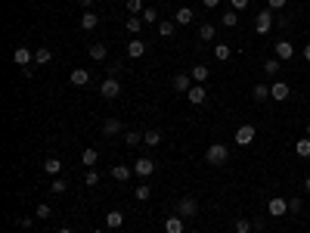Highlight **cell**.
Segmentation results:
<instances>
[{
    "label": "cell",
    "instance_id": "cell-52",
    "mask_svg": "<svg viewBox=\"0 0 310 233\" xmlns=\"http://www.w3.org/2000/svg\"><path fill=\"white\" fill-rule=\"evenodd\" d=\"M59 233H75V230L72 227H59Z\"/></svg>",
    "mask_w": 310,
    "mask_h": 233
},
{
    "label": "cell",
    "instance_id": "cell-21",
    "mask_svg": "<svg viewBox=\"0 0 310 233\" xmlns=\"http://www.w3.org/2000/svg\"><path fill=\"white\" fill-rule=\"evenodd\" d=\"M251 100H255V103H267L270 100V87L267 84H255V87H251Z\"/></svg>",
    "mask_w": 310,
    "mask_h": 233
},
{
    "label": "cell",
    "instance_id": "cell-44",
    "mask_svg": "<svg viewBox=\"0 0 310 233\" xmlns=\"http://www.w3.org/2000/svg\"><path fill=\"white\" fill-rule=\"evenodd\" d=\"M31 224H34V218H28V215H19L16 218V227H22V230H31Z\"/></svg>",
    "mask_w": 310,
    "mask_h": 233
},
{
    "label": "cell",
    "instance_id": "cell-7",
    "mask_svg": "<svg viewBox=\"0 0 310 233\" xmlns=\"http://www.w3.org/2000/svg\"><path fill=\"white\" fill-rule=\"evenodd\" d=\"M177 215L180 218H196L199 215V202L192 199V196H183V199L177 202Z\"/></svg>",
    "mask_w": 310,
    "mask_h": 233
},
{
    "label": "cell",
    "instance_id": "cell-53",
    "mask_svg": "<svg viewBox=\"0 0 310 233\" xmlns=\"http://www.w3.org/2000/svg\"><path fill=\"white\" fill-rule=\"evenodd\" d=\"M307 137H310V121H307Z\"/></svg>",
    "mask_w": 310,
    "mask_h": 233
},
{
    "label": "cell",
    "instance_id": "cell-17",
    "mask_svg": "<svg viewBox=\"0 0 310 233\" xmlns=\"http://www.w3.org/2000/svg\"><path fill=\"white\" fill-rule=\"evenodd\" d=\"M102 134L106 137H118L121 134V118H106L102 121Z\"/></svg>",
    "mask_w": 310,
    "mask_h": 233
},
{
    "label": "cell",
    "instance_id": "cell-39",
    "mask_svg": "<svg viewBox=\"0 0 310 233\" xmlns=\"http://www.w3.org/2000/svg\"><path fill=\"white\" fill-rule=\"evenodd\" d=\"M264 72H267L270 78H276L279 75V59H267V62H264Z\"/></svg>",
    "mask_w": 310,
    "mask_h": 233
},
{
    "label": "cell",
    "instance_id": "cell-51",
    "mask_svg": "<svg viewBox=\"0 0 310 233\" xmlns=\"http://www.w3.org/2000/svg\"><path fill=\"white\" fill-rule=\"evenodd\" d=\"M78 3H81V6H87V9H90V6H93V0H78Z\"/></svg>",
    "mask_w": 310,
    "mask_h": 233
},
{
    "label": "cell",
    "instance_id": "cell-36",
    "mask_svg": "<svg viewBox=\"0 0 310 233\" xmlns=\"http://www.w3.org/2000/svg\"><path fill=\"white\" fill-rule=\"evenodd\" d=\"M124 143H128V146H140L143 143V134L140 131H128V134H124Z\"/></svg>",
    "mask_w": 310,
    "mask_h": 233
},
{
    "label": "cell",
    "instance_id": "cell-14",
    "mask_svg": "<svg viewBox=\"0 0 310 233\" xmlns=\"http://www.w3.org/2000/svg\"><path fill=\"white\" fill-rule=\"evenodd\" d=\"M68 81H72L75 87H84V84H90V72H87V68H72Z\"/></svg>",
    "mask_w": 310,
    "mask_h": 233
},
{
    "label": "cell",
    "instance_id": "cell-49",
    "mask_svg": "<svg viewBox=\"0 0 310 233\" xmlns=\"http://www.w3.org/2000/svg\"><path fill=\"white\" fill-rule=\"evenodd\" d=\"M304 59L310 62V44H304Z\"/></svg>",
    "mask_w": 310,
    "mask_h": 233
},
{
    "label": "cell",
    "instance_id": "cell-47",
    "mask_svg": "<svg viewBox=\"0 0 310 233\" xmlns=\"http://www.w3.org/2000/svg\"><path fill=\"white\" fill-rule=\"evenodd\" d=\"M251 224H255V233H261V230H264V218H255Z\"/></svg>",
    "mask_w": 310,
    "mask_h": 233
},
{
    "label": "cell",
    "instance_id": "cell-29",
    "mask_svg": "<svg viewBox=\"0 0 310 233\" xmlns=\"http://www.w3.org/2000/svg\"><path fill=\"white\" fill-rule=\"evenodd\" d=\"M121 224H124V215H121V212H109V215H106V227H109V230H118Z\"/></svg>",
    "mask_w": 310,
    "mask_h": 233
},
{
    "label": "cell",
    "instance_id": "cell-3",
    "mask_svg": "<svg viewBox=\"0 0 310 233\" xmlns=\"http://www.w3.org/2000/svg\"><path fill=\"white\" fill-rule=\"evenodd\" d=\"M99 93H102L106 100H118V97H121V81L109 75V78H106V81L99 84Z\"/></svg>",
    "mask_w": 310,
    "mask_h": 233
},
{
    "label": "cell",
    "instance_id": "cell-35",
    "mask_svg": "<svg viewBox=\"0 0 310 233\" xmlns=\"http://www.w3.org/2000/svg\"><path fill=\"white\" fill-rule=\"evenodd\" d=\"M236 233H251V230H255V224H251V221L248 218H236Z\"/></svg>",
    "mask_w": 310,
    "mask_h": 233
},
{
    "label": "cell",
    "instance_id": "cell-30",
    "mask_svg": "<svg viewBox=\"0 0 310 233\" xmlns=\"http://www.w3.org/2000/svg\"><path fill=\"white\" fill-rule=\"evenodd\" d=\"M81 162H84V165H87V168H93V165H96V162H99V153H96V149H93V146H90V149H84V153H81Z\"/></svg>",
    "mask_w": 310,
    "mask_h": 233
},
{
    "label": "cell",
    "instance_id": "cell-31",
    "mask_svg": "<svg viewBox=\"0 0 310 233\" xmlns=\"http://www.w3.org/2000/svg\"><path fill=\"white\" fill-rule=\"evenodd\" d=\"M295 153L301 156V159H307V156H310V137H301V140H295Z\"/></svg>",
    "mask_w": 310,
    "mask_h": 233
},
{
    "label": "cell",
    "instance_id": "cell-20",
    "mask_svg": "<svg viewBox=\"0 0 310 233\" xmlns=\"http://www.w3.org/2000/svg\"><path fill=\"white\" fill-rule=\"evenodd\" d=\"M183 221H186V218H180V215L165 218V233H183Z\"/></svg>",
    "mask_w": 310,
    "mask_h": 233
},
{
    "label": "cell",
    "instance_id": "cell-23",
    "mask_svg": "<svg viewBox=\"0 0 310 233\" xmlns=\"http://www.w3.org/2000/svg\"><path fill=\"white\" fill-rule=\"evenodd\" d=\"M158 34H162V38H174V34H177V22L162 19V22H158Z\"/></svg>",
    "mask_w": 310,
    "mask_h": 233
},
{
    "label": "cell",
    "instance_id": "cell-16",
    "mask_svg": "<svg viewBox=\"0 0 310 233\" xmlns=\"http://www.w3.org/2000/svg\"><path fill=\"white\" fill-rule=\"evenodd\" d=\"M143 146H162V131H158V127H149V131L143 134Z\"/></svg>",
    "mask_w": 310,
    "mask_h": 233
},
{
    "label": "cell",
    "instance_id": "cell-18",
    "mask_svg": "<svg viewBox=\"0 0 310 233\" xmlns=\"http://www.w3.org/2000/svg\"><path fill=\"white\" fill-rule=\"evenodd\" d=\"M47 62H53V50L50 47H38L34 50V65H47Z\"/></svg>",
    "mask_w": 310,
    "mask_h": 233
},
{
    "label": "cell",
    "instance_id": "cell-28",
    "mask_svg": "<svg viewBox=\"0 0 310 233\" xmlns=\"http://www.w3.org/2000/svg\"><path fill=\"white\" fill-rule=\"evenodd\" d=\"M208 65H192V81H196V84H205V81H208Z\"/></svg>",
    "mask_w": 310,
    "mask_h": 233
},
{
    "label": "cell",
    "instance_id": "cell-41",
    "mask_svg": "<svg viewBox=\"0 0 310 233\" xmlns=\"http://www.w3.org/2000/svg\"><path fill=\"white\" fill-rule=\"evenodd\" d=\"M301 208H304V202L298 199V196H292L289 199V215H301Z\"/></svg>",
    "mask_w": 310,
    "mask_h": 233
},
{
    "label": "cell",
    "instance_id": "cell-26",
    "mask_svg": "<svg viewBox=\"0 0 310 233\" xmlns=\"http://www.w3.org/2000/svg\"><path fill=\"white\" fill-rule=\"evenodd\" d=\"M143 53H146V41H131L128 44V56L131 59H140Z\"/></svg>",
    "mask_w": 310,
    "mask_h": 233
},
{
    "label": "cell",
    "instance_id": "cell-1",
    "mask_svg": "<svg viewBox=\"0 0 310 233\" xmlns=\"http://www.w3.org/2000/svg\"><path fill=\"white\" fill-rule=\"evenodd\" d=\"M226 159H229V149H226L223 143H211L208 149H205V162H208L211 168H221V165H226Z\"/></svg>",
    "mask_w": 310,
    "mask_h": 233
},
{
    "label": "cell",
    "instance_id": "cell-54",
    "mask_svg": "<svg viewBox=\"0 0 310 233\" xmlns=\"http://www.w3.org/2000/svg\"><path fill=\"white\" fill-rule=\"evenodd\" d=\"M93 233H106V230H93Z\"/></svg>",
    "mask_w": 310,
    "mask_h": 233
},
{
    "label": "cell",
    "instance_id": "cell-50",
    "mask_svg": "<svg viewBox=\"0 0 310 233\" xmlns=\"http://www.w3.org/2000/svg\"><path fill=\"white\" fill-rule=\"evenodd\" d=\"M304 193H310V174L304 177Z\"/></svg>",
    "mask_w": 310,
    "mask_h": 233
},
{
    "label": "cell",
    "instance_id": "cell-19",
    "mask_svg": "<svg viewBox=\"0 0 310 233\" xmlns=\"http://www.w3.org/2000/svg\"><path fill=\"white\" fill-rule=\"evenodd\" d=\"M44 174H50V177H59V174H62V162L50 156L47 162H44Z\"/></svg>",
    "mask_w": 310,
    "mask_h": 233
},
{
    "label": "cell",
    "instance_id": "cell-10",
    "mask_svg": "<svg viewBox=\"0 0 310 233\" xmlns=\"http://www.w3.org/2000/svg\"><path fill=\"white\" fill-rule=\"evenodd\" d=\"M171 87H174L177 93H189V87H192V75H186V72H177L174 78H171Z\"/></svg>",
    "mask_w": 310,
    "mask_h": 233
},
{
    "label": "cell",
    "instance_id": "cell-46",
    "mask_svg": "<svg viewBox=\"0 0 310 233\" xmlns=\"http://www.w3.org/2000/svg\"><path fill=\"white\" fill-rule=\"evenodd\" d=\"M285 3H289V0H267V6H270V9H282Z\"/></svg>",
    "mask_w": 310,
    "mask_h": 233
},
{
    "label": "cell",
    "instance_id": "cell-15",
    "mask_svg": "<svg viewBox=\"0 0 310 233\" xmlns=\"http://www.w3.org/2000/svg\"><path fill=\"white\" fill-rule=\"evenodd\" d=\"M87 53H90V59H93V62H102V59L109 56V47H106V44H90Z\"/></svg>",
    "mask_w": 310,
    "mask_h": 233
},
{
    "label": "cell",
    "instance_id": "cell-11",
    "mask_svg": "<svg viewBox=\"0 0 310 233\" xmlns=\"http://www.w3.org/2000/svg\"><path fill=\"white\" fill-rule=\"evenodd\" d=\"M273 47H276V59H279V62H292V59H295V47H292L289 41H276Z\"/></svg>",
    "mask_w": 310,
    "mask_h": 233
},
{
    "label": "cell",
    "instance_id": "cell-56",
    "mask_svg": "<svg viewBox=\"0 0 310 233\" xmlns=\"http://www.w3.org/2000/svg\"><path fill=\"white\" fill-rule=\"evenodd\" d=\"M31 233H34V230H31Z\"/></svg>",
    "mask_w": 310,
    "mask_h": 233
},
{
    "label": "cell",
    "instance_id": "cell-22",
    "mask_svg": "<svg viewBox=\"0 0 310 233\" xmlns=\"http://www.w3.org/2000/svg\"><path fill=\"white\" fill-rule=\"evenodd\" d=\"M229 56H233V47L229 44H214V59L217 62H226Z\"/></svg>",
    "mask_w": 310,
    "mask_h": 233
},
{
    "label": "cell",
    "instance_id": "cell-34",
    "mask_svg": "<svg viewBox=\"0 0 310 233\" xmlns=\"http://www.w3.org/2000/svg\"><path fill=\"white\" fill-rule=\"evenodd\" d=\"M143 22H146V25H158V22H162V19H158V13H155V6H146L143 9Z\"/></svg>",
    "mask_w": 310,
    "mask_h": 233
},
{
    "label": "cell",
    "instance_id": "cell-12",
    "mask_svg": "<svg viewBox=\"0 0 310 233\" xmlns=\"http://www.w3.org/2000/svg\"><path fill=\"white\" fill-rule=\"evenodd\" d=\"M186 100L192 103V106H202V103L208 100V90H205V84H192L189 93H186Z\"/></svg>",
    "mask_w": 310,
    "mask_h": 233
},
{
    "label": "cell",
    "instance_id": "cell-33",
    "mask_svg": "<svg viewBox=\"0 0 310 233\" xmlns=\"http://www.w3.org/2000/svg\"><path fill=\"white\" fill-rule=\"evenodd\" d=\"M149 196H152V186H149V183H140V186L133 190V199H140V202H146Z\"/></svg>",
    "mask_w": 310,
    "mask_h": 233
},
{
    "label": "cell",
    "instance_id": "cell-27",
    "mask_svg": "<svg viewBox=\"0 0 310 233\" xmlns=\"http://www.w3.org/2000/svg\"><path fill=\"white\" fill-rule=\"evenodd\" d=\"M221 25L223 28H236L239 25V13H236V9H226V13L221 16Z\"/></svg>",
    "mask_w": 310,
    "mask_h": 233
},
{
    "label": "cell",
    "instance_id": "cell-40",
    "mask_svg": "<svg viewBox=\"0 0 310 233\" xmlns=\"http://www.w3.org/2000/svg\"><path fill=\"white\" fill-rule=\"evenodd\" d=\"M84 183H87V186H96V183H99V171H96V168H90V171L84 174Z\"/></svg>",
    "mask_w": 310,
    "mask_h": 233
},
{
    "label": "cell",
    "instance_id": "cell-48",
    "mask_svg": "<svg viewBox=\"0 0 310 233\" xmlns=\"http://www.w3.org/2000/svg\"><path fill=\"white\" fill-rule=\"evenodd\" d=\"M202 3L208 6V9H217V6H221V0H202Z\"/></svg>",
    "mask_w": 310,
    "mask_h": 233
},
{
    "label": "cell",
    "instance_id": "cell-13",
    "mask_svg": "<svg viewBox=\"0 0 310 233\" xmlns=\"http://www.w3.org/2000/svg\"><path fill=\"white\" fill-rule=\"evenodd\" d=\"M131 174H133V168H128V165H112V168H109V177L118 180V183L131 180Z\"/></svg>",
    "mask_w": 310,
    "mask_h": 233
},
{
    "label": "cell",
    "instance_id": "cell-25",
    "mask_svg": "<svg viewBox=\"0 0 310 233\" xmlns=\"http://www.w3.org/2000/svg\"><path fill=\"white\" fill-rule=\"evenodd\" d=\"M96 25H99V19H96V13H93V9H87V13L81 16V28H84V31H93Z\"/></svg>",
    "mask_w": 310,
    "mask_h": 233
},
{
    "label": "cell",
    "instance_id": "cell-9",
    "mask_svg": "<svg viewBox=\"0 0 310 233\" xmlns=\"http://www.w3.org/2000/svg\"><path fill=\"white\" fill-rule=\"evenodd\" d=\"M289 93H292V87L285 84V81H273V84H270V100L285 103V100H289Z\"/></svg>",
    "mask_w": 310,
    "mask_h": 233
},
{
    "label": "cell",
    "instance_id": "cell-5",
    "mask_svg": "<svg viewBox=\"0 0 310 233\" xmlns=\"http://www.w3.org/2000/svg\"><path fill=\"white\" fill-rule=\"evenodd\" d=\"M255 137H258L255 124H239L236 127V143L239 146H251V143H255Z\"/></svg>",
    "mask_w": 310,
    "mask_h": 233
},
{
    "label": "cell",
    "instance_id": "cell-38",
    "mask_svg": "<svg viewBox=\"0 0 310 233\" xmlns=\"http://www.w3.org/2000/svg\"><path fill=\"white\" fill-rule=\"evenodd\" d=\"M143 25H146V22H143V16H131V19H128V31H131V34H136Z\"/></svg>",
    "mask_w": 310,
    "mask_h": 233
},
{
    "label": "cell",
    "instance_id": "cell-32",
    "mask_svg": "<svg viewBox=\"0 0 310 233\" xmlns=\"http://www.w3.org/2000/svg\"><path fill=\"white\" fill-rule=\"evenodd\" d=\"M214 25H211V22H205V25H199V38L205 41V44H208V41H214Z\"/></svg>",
    "mask_w": 310,
    "mask_h": 233
},
{
    "label": "cell",
    "instance_id": "cell-43",
    "mask_svg": "<svg viewBox=\"0 0 310 233\" xmlns=\"http://www.w3.org/2000/svg\"><path fill=\"white\" fill-rule=\"evenodd\" d=\"M251 0H229V9H236V13H245Z\"/></svg>",
    "mask_w": 310,
    "mask_h": 233
},
{
    "label": "cell",
    "instance_id": "cell-24",
    "mask_svg": "<svg viewBox=\"0 0 310 233\" xmlns=\"http://www.w3.org/2000/svg\"><path fill=\"white\" fill-rule=\"evenodd\" d=\"M192 19H196V16H192V9H189V6H180V9H177V16H174L177 25H192Z\"/></svg>",
    "mask_w": 310,
    "mask_h": 233
},
{
    "label": "cell",
    "instance_id": "cell-2",
    "mask_svg": "<svg viewBox=\"0 0 310 233\" xmlns=\"http://www.w3.org/2000/svg\"><path fill=\"white\" fill-rule=\"evenodd\" d=\"M273 19H276V16H273V9H270V6H267V9H261V13L255 16V31H258V34H270L273 25H276Z\"/></svg>",
    "mask_w": 310,
    "mask_h": 233
},
{
    "label": "cell",
    "instance_id": "cell-42",
    "mask_svg": "<svg viewBox=\"0 0 310 233\" xmlns=\"http://www.w3.org/2000/svg\"><path fill=\"white\" fill-rule=\"evenodd\" d=\"M128 13L131 16H140L143 13V0H128Z\"/></svg>",
    "mask_w": 310,
    "mask_h": 233
},
{
    "label": "cell",
    "instance_id": "cell-6",
    "mask_svg": "<svg viewBox=\"0 0 310 233\" xmlns=\"http://www.w3.org/2000/svg\"><path fill=\"white\" fill-rule=\"evenodd\" d=\"M133 174H136V177H140V180H146V177H152V174H155V162L152 159H136L133 162Z\"/></svg>",
    "mask_w": 310,
    "mask_h": 233
},
{
    "label": "cell",
    "instance_id": "cell-8",
    "mask_svg": "<svg viewBox=\"0 0 310 233\" xmlns=\"http://www.w3.org/2000/svg\"><path fill=\"white\" fill-rule=\"evenodd\" d=\"M13 62H16L19 68L34 65V50H28V47H16V50H13Z\"/></svg>",
    "mask_w": 310,
    "mask_h": 233
},
{
    "label": "cell",
    "instance_id": "cell-45",
    "mask_svg": "<svg viewBox=\"0 0 310 233\" xmlns=\"http://www.w3.org/2000/svg\"><path fill=\"white\" fill-rule=\"evenodd\" d=\"M34 218H44V221H47V218H50V205H47V202H41L38 208H34Z\"/></svg>",
    "mask_w": 310,
    "mask_h": 233
},
{
    "label": "cell",
    "instance_id": "cell-37",
    "mask_svg": "<svg viewBox=\"0 0 310 233\" xmlns=\"http://www.w3.org/2000/svg\"><path fill=\"white\" fill-rule=\"evenodd\" d=\"M68 190V183L62 180V177H53V183H50V193H56V196H62Z\"/></svg>",
    "mask_w": 310,
    "mask_h": 233
},
{
    "label": "cell",
    "instance_id": "cell-4",
    "mask_svg": "<svg viewBox=\"0 0 310 233\" xmlns=\"http://www.w3.org/2000/svg\"><path fill=\"white\" fill-rule=\"evenodd\" d=\"M267 215H270V218H285V215H289V199L273 196V199L267 202Z\"/></svg>",
    "mask_w": 310,
    "mask_h": 233
},
{
    "label": "cell",
    "instance_id": "cell-55",
    "mask_svg": "<svg viewBox=\"0 0 310 233\" xmlns=\"http://www.w3.org/2000/svg\"><path fill=\"white\" fill-rule=\"evenodd\" d=\"M192 233H196V230H192Z\"/></svg>",
    "mask_w": 310,
    "mask_h": 233
}]
</instances>
